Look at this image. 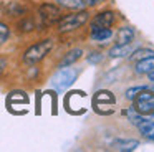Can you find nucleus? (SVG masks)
<instances>
[{
	"label": "nucleus",
	"instance_id": "nucleus-1",
	"mask_svg": "<svg viewBox=\"0 0 154 152\" xmlns=\"http://www.w3.org/2000/svg\"><path fill=\"white\" fill-rule=\"evenodd\" d=\"M90 18V13L86 10H75L70 15H65L58 20V32L60 33H68V32H75V30L81 28L85 23Z\"/></svg>",
	"mask_w": 154,
	"mask_h": 152
},
{
	"label": "nucleus",
	"instance_id": "nucleus-2",
	"mask_svg": "<svg viewBox=\"0 0 154 152\" xmlns=\"http://www.w3.org/2000/svg\"><path fill=\"white\" fill-rule=\"evenodd\" d=\"M51 48H53V40H50V38L40 40V41H37L35 45H32L30 48L25 50L23 63L25 65H35V63L42 61V59L51 51Z\"/></svg>",
	"mask_w": 154,
	"mask_h": 152
},
{
	"label": "nucleus",
	"instance_id": "nucleus-3",
	"mask_svg": "<svg viewBox=\"0 0 154 152\" xmlns=\"http://www.w3.org/2000/svg\"><path fill=\"white\" fill-rule=\"evenodd\" d=\"M78 76V71L75 68H70V66H65V68H60L50 79V86L53 89H57L58 93L68 89L71 84L75 83Z\"/></svg>",
	"mask_w": 154,
	"mask_h": 152
},
{
	"label": "nucleus",
	"instance_id": "nucleus-4",
	"mask_svg": "<svg viewBox=\"0 0 154 152\" xmlns=\"http://www.w3.org/2000/svg\"><path fill=\"white\" fill-rule=\"evenodd\" d=\"M133 102H134V109H136L139 114H143V116L151 114L152 116L151 121H154V93L147 91V88L143 89V91L133 99Z\"/></svg>",
	"mask_w": 154,
	"mask_h": 152
},
{
	"label": "nucleus",
	"instance_id": "nucleus-5",
	"mask_svg": "<svg viewBox=\"0 0 154 152\" xmlns=\"http://www.w3.org/2000/svg\"><path fill=\"white\" fill-rule=\"evenodd\" d=\"M38 18L42 20V25L43 26L55 25L61 18V10L55 3H42L38 7Z\"/></svg>",
	"mask_w": 154,
	"mask_h": 152
},
{
	"label": "nucleus",
	"instance_id": "nucleus-6",
	"mask_svg": "<svg viewBox=\"0 0 154 152\" xmlns=\"http://www.w3.org/2000/svg\"><path fill=\"white\" fill-rule=\"evenodd\" d=\"M114 18H116V17H114V12H111V10L96 13V15L93 17V20H91V23H90V32L94 33L101 28H109L114 23Z\"/></svg>",
	"mask_w": 154,
	"mask_h": 152
},
{
	"label": "nucleus",
	"instance_id": "nucleus-7",
	"mask_svg": "<svg viewBox=\"0 0 154 152\" xmlns=\"http://www.w3.org/2000/svg\"><path fill=\"white\" fill-rule=\"evenodd\" d=\"M134 71L137 74H147V73L154 71V55L147 56V58H143V59H137Z\"/></svg>",
	"mask_w": 154,
	"mask_h": 152
},
{
	"label": "nucleus",
	"instance_id": "nucleus-8",
	"mask_svg": "<svg viewBox=\"0 0 154 152\" xmlns=\"http://www.w3.org/2000/svg\"><path fill=\"white\" fill-rule=\"evenodd\" d=\"M134 28H131V26H123V28H119V32H118V36H116V45H126V43H133L134 40Z\"/></svg>",
	"mask_w": 154,
	"mask_h": 152
},
{
	"label": "nucleus",
	"instance_id": "nucleus-9",
	"mask_svg": "<svg viewBox=\"0 0 154 152\" xmlns=\"http://www.w3.org/2000/svg\"><path fill=\"white\" fill-rule=\"evenodd\" d=\"M134 51L133 43H126V45H116L109 50V56L111 58H123V56H128Z\"/></svg>",
	"mask_w": 154,
	"mask_h": 152
},
{
	"label": "nucleus",
	"instance_id": "nucleus-10",
	"mask_svg": "<svg viewBox=\"0 0 154 152\" xmlns=\"http://www.w3.org/2000/svg\"><path fill=\"white\" fill-rule=\"evenodd\" d=\"M83 55V50L81 48H75V50H70L66 55L63 56V59L60 61V68H65V66H71L78 61Z\"/></svg>",
	"mask_w": 154,
	"mask_h": 152
},
{
	"label": "nucleus",
	"instance_id": "nucleus-11",
	"mask_svg": "<svg viewBox=\"0 0 154 152\" xmlns=\"http://www.w3.org/2000/svg\"><path fill=\"white\" fill-rule=\"evenodd\" d=\"M139 145V142L137 141H134V139H116V141L113 142V147L116 149V150H123V152H126V150H134V149Z\"/></svg>",
	"mask_w": 154,
	"mask_h": 152
},
{
	"label": "nucleus",
	"instance_id": "nucleus-12",
	"mask_svg": "<svg viewBox=\"0 0 154 152\" xmlns=\"http://www.w3.org/2000/svg\"><path fill=\"white\" fill-rule=\"evenodd\" d=\"M137 129H139V132L146 139H149V141L154 142V121H151V119H144L143 122L137 124Z\"/></svg>",
	"mask_w": 154,
	"mask_h": 152
},
{
	"label": "nucleus",
	"instance_id": "nucleus-13",
	"mask_svg": "<svg viewBox=\"0 0 154 152\" xmlns=\"http://www.w3.org/2000/svg\"><path fill=\"white\" fill-rule=\"evenodd\" d=\"M58 7H63V8L68 10H83L85 3L83 0H55Z\"/></svg>",
	"mask_w": 154,
	"mask_h": 152
},
{
	"label": "nucleus",
	"instance_id": "nucleus-14",
	"mask_svg": "<svg viewBox=\"0 0 154 152\" xmlns=\"http://www.w3.org/2000/svg\"><path fill=\"white\" fill-rule=\"evenodd\" d=\"M111 36H113V32H111L109 28H101V30H98V32L91 33V40H94V41H100V43L108 41Z\"/></svg>",
	"mask_w": 154,
	"mask_h": 152
},
{
	"label": "nucleus",
	"instance_id": "nucleus-15",
	"mask_svg": "<svg viewBox=\"0 0 154 152\" xmlns=\"http://www.w3.org/2000/svg\"><path fill=\"white\" fill-rule=\"evenodd\" d=\"M154 51L149 48H143V50H134L133 53H131V59H134V61H137V59H143V58H147V56H152Z\"/></svg>",
	"mask_w": 154,
	"mask_h": 152
},
{
	"label": "nucleus",
	"instance_id": "nucleus-16",
	"mask_svg": "<svg viewBox=\"0 0 154 152\" xmlns=\"http://www.w3.org/2000/svg\"><path fill=\"white\" fill-rule=\"evenodd\" d=\"M124 114H126L128 117H129V121L133 122V124H136V126L146 119V117H143V114H139V112H137L134 108H131V109H128V111H124Z\"/></svg>",
	"mask_w": 154,
	"mask_h": 152
},
{
	"label": "nucleus",
	"instance_id": "nucleus-17",
	"mask_svg": "<svg viewBox=\"0 0 154 152\" xmlns=\"http://www.w3.org/2000/svg\"><path fill=\"white\" fill-rule=\"evenodd\" d=\"M8 38H10V28H8L7 23L0 22V45L7 43Z\"/></svg>",
	"mask_w": 154,
	"mask_h": 152
},
{
	"label": "nucleus",
	"instance_id": "nucleus-18",
	"mask_svg": "<svg viewBox=\"0 0 154 152\" xmlns=\"http://www.w3.org/2000/svg\"><path fill=\"white\" fill-rule=\"evenodd\" d=\"M143 89H146V86H134V88H129L126 91V99H128V101H133V99L136 98Z\"/></svg>",
	"mask_w": 154,
	"mask_h": 152
},
{
	"label": "nucleus",
	"instance_id": "nucleus-19",
	"mask_svg": "<svg viewBox=\"0 0 154 152\" xmlns=\"http://www.w3.org/2000/svg\"><path fill=\"white\" fill-rule=\"evenodd\" d=\"M103 61V55L98 51L91 53V55H88V63H91V65H96V63H101Z\"/></svg>",
	"mask_w": 154,
	"mask_h": 152
},
{
	"label": "nucleus",
	"instance_id": "nucleus-20",
	"mask_svg": "<svg viewBox=\"0 0 154 152\" xmlns=\"http://www.w3.org/2000/svg\"><path fill=\"white\" fill-rule=\"evenodd\" d=\"M85 7H96L100 3H103V0H83Z\"/></svg>",
	"mask_w": 154,
	"mask_h": 152
},
{
	"label": "nucleus",
	"instance_id": "nucleus-21",
	"mask_svg": "<svg viewBox=\"0 0 154 152\" xmlns=\"http://www.w3.org/2000/svg\"><path fill=\"white\" fill-rule=\"evenodd\" d=\"M5 68H7V59H5V58H0V74H4Z\"/></svg>",
	"mask_w": 154,
	"mask_h": 152
},
{
	"label": "nucleus",
	"instance_id": "nucleus-22",
	"mask_svg": "<svg viewBox=\"0 0 154 152\" xmlns=\"http://www.w3.org/2000/svg\"><path fill=\"white\" fill-rule=\"evenodd\" d=\"M147 78H149V81H152V83H154V71L147 73Z\"/></svg>",
	"mask_w": 154,
	"mask_h": 152
}]
</instances>
